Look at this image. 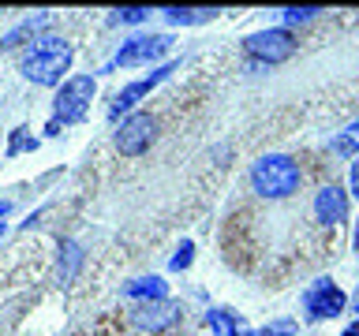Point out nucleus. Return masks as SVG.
Here are the masks:
<instances>
[{
    "label": "nucleus",
    "mask_w": 359,
    "mask_h": 336,
    "mask_svg": "<svg viewBox=\"0 0 359 336\" xmlns=\"http://www.w3.org/2000/svg\"><path fill=\"white\" fill-rule=\"evenodd\" d=\"M243 49L255 56V60H266V64H280L296 52V38L288 30H262V34H251L243 41Z\"/></svg>",
    "instance_id": "obj_4"
},
{
    "label": "nucleus",
    "mask_w": 359,
    "mask_h": 336,
    "mask_svg": "<svg viewBox=\"0 0 359 336\" xmlns=\"http://www.w3.org/2000/svg\"><path fill=\"white\" fill-rule=\"evenodd\" d=\"M146 15H150L146 8H120V11H116V19H120V22H142Z\"/></svg>",
    "instance_id": "obj_16"
},
{
    "label": "nucleus",
    "mask_w": 359,
    "mask_h": 336,
    "mask_svg": "<svg viewBox=\"0 0 359 336\" xmlns=\"http://www.w3.org/2000/svg\"><path fill=\"white\" fill-rule=\"evenodd\" d=\"M314 213H318L322 224H330V228H333V224H341L348 217V195L341 187H333V183L322 187L318 198H314Z\"/></svg>",
    "instance_id": "obj_10"
},
{
    "label": "nucleus",
    "mask_w": 359,
    "mask_h": 336,
    "mask_svg": "<svg viewBox=\"0 0 359 336\" xmlns=\"http://www.w3.org/2000/svg\"><path fill=\"white\" fill-rule=\"evenodd\" d=\"M348 139H352V142H359V123H352V127H348Z\"/></svg>",
    "instance_id": "obj_20"
},
{
    "label": "nucleus",
    "mask_w": 359,
    "mask_h": 336,
    "mask_svg": "<svg viewBox=\"0 0 359 336\" xmlns=\"http://www.w3.org/2000/svg\"><path fill=\"white\" fill-rule=\"evenodd\" d=\"M303 307H307V318L311 321H325V318H337V314L348 307V299H344V291L337 288L333 280H318L314 288H307Z\"/></svg>",
    "instance_id": "obj_6"
},
{
    "label": "nucleus",
    "mask_w": 359,
    "mask_h": 336,
    "mask_svg": "<svg viewBox=\"0 0 359 336\" xmlns=\"http://www.w3.org/2000/svg\"><path fill=\"white\" fill-rule=\"evenodd\" d=\"M180 321V307H172L168 299H157V302H142L139 310H135V325L139 329H168V325H176Z\"/></svg>",
    "instance_id": "obj_9"
},
{
    "label": "nucleus",
    "mask_w": 359,
    "mask_h": 336,
    "mask_svg": "<svg viewBox=\"0 0 359 336\" xmlns=\"http://www.w3.org/2000/svg\"><path fill=\"white\" fill-rule=\"evenodd\" d=\"M355 254H359V228H355Z\"/></svg>",
    "instance_id": "obj_23"
},
{
    "label": "nucleus",
    "mask_w": 359,
    "mask_h": 336,
    "mask_svg": "<svg viewBox=\"0 0 359 336\" xmlns=\"http://www.w3.org/2000/svg\"><path fill=\"white\" fill-rule=\"evenodd\" d=\"M355 314H359V291H355Z\"/></svg>",
    "instance_id": "obj_24"
},
{
    "label": "nucleus",
    "mask_w": 359,
    "mask_h": 336,
    "mask_svg": "<svg viewBox=\"0 0 359 336\" xmlns=\"http://www.w3.org/2000/svg\"><path fill=\"white\" fill-rule=\"evenodd\" d=\"M45 22H49V15H45V11H41L38 19H27V22H22V27H19V30H11L8 38H4V49H11V45H15L19 38H30V34H38V30L45 27Z\"/></svg>",
    "instance_id": "obj_14"
},
{
    "label": "nucleus",
    "mask_w": 359,
    "mask_h": 336,
    "mask_svg": "<svg viewBox=\"0 0 359 336\" xmlns=\"http://www.w3.org/2000/svg\"><path fill=\"white\" fill-rule=\"evenodd\" d=\"M168 45H172V38L168 34H146V38H131L123 49L116 52V67H131V64H150L157 60V56L168 52Z\"/></svg>",
    "instance_id": "obj_7"
},
{
    "label": "nucleus",
    "mask_w": 359,
    "mask_h": 336,
    "mask_svg": "<svg viewBox=\"0 0 359 336\" xmlns=\"http://www.w3.org/2000/svg\"><path fill=\"white\" fill-rule=\"evenodd\" d=\"M172 67L176 64H165V67H157V71H150L146 78H139V83H131V86H123L120 94H116V101H112V116H120V112H128L131 105H139V101L150 94V90L161 83L165 75H172Z\"/></svg>",
    "instance_id": "obj_8"
},
{
    "label": "nucleus",
    "mask_w": 359,
    "mask_h": 336,
    "mask_svg": "<svg viewBox=\"0 0 359 336\" xmlns=\"http://www.w3.org/2000/svg\"><path fill=\"white\" fill-rule=\"evenodd\" d=\"M217 15H221L217 8H168L165 22H168V27H198V22H210Z\"/></svg>",
    "instance_id": "obj_11"
},
{
    "label": "nucleus",
    "mask_w": 359,
    "mask_h": 336,
    "mask_svg": "<svg viewBox=\"0 0 359 336\" xmlns=\"http://www.w3.org/2000/svg\"><path fill=\"white\" fill-rule=\"evenodd\" d=\"M154 131H157L154 116L135 112V116H128V120L120 123V131H116V150L128 153V157L146 153V150H150V142H154Z\"/></svg>",
    "instance_id": "obj_5"
},
{
    "label": "nucleus",
    "mask_w": 359,
    "mask_h": 336,
    "mask_svg": "<svg viewBox=\"0 0 359 336\" xmlns=\"http://www.w3.org/2000/svg\"><path fill=\"white\" fill-rule=\"evenodd\" d=\"M11 206H8V202H0V220H4V213H8ZM0 232H4V224H0Z\"/></svg>",
    "instance_id": "obj_22"
},
{
    "label": "nucleus",
    "mask_w": 359,
    "mask_h": 336,
    "mask_svg": "<svg viewBox=\"0 0 359 336\" xmlns=\"http://www.w3.org/2000/svg\"><path fill=\"white\" fill-rule=\"evenodd\" d=\"M128 295H131V299H150V302H157V299H165V280H161V276L131 280V284H128Z\"/></svg>",
    "instance_id": "obj_12"
},
{
    "label": "nucleus",
    "mask_w": 359,
    "mask_h": 336,
    "mask_svg": "<svg viewBox=\"0 0 359 336\" xmlns=\"http://www.w3.org/2000/svg\"><path fill=\"white\" fill-rule=\"evenodd\" d=\"M206 325L213 329V336H240V325L229 310H210L206 314Z\"/></svg>",
    "instance_id": "obj_13"
},
{
    "label": "nucleus",
    "mask_w": 359,
    "mask_h": 336,
    "mask_svg": "<svg viewBox=\"0 0 359 336\" xmlns=\"http://www.w3.org/2000/svg\"><path fill=\"white\" fill-rule=\"evenodd\" d=\"M352 198L359 202V161L352 164Z\"/></svg>",
    "instance_id": "obj_19"
},
{
    "label": "nucleus",
    "mask_w": 359,
    "mask_h": 336,
    "mask_svg": "<svg viewBox=\"0 0 359 336\" xmlns=\"http://www.w3.org/2000/svg\"><path fill=\"white\" fill-rule=\"evenodd\" d=\"M341 336H359V321H355V325H348V329H344Z\"/></svg>",
    "instance_id": "obj_21"
},
{
    "label": "nucleus",
    "mask_w": 359,
    "mask_h": 336,
    "mask_svg": "<svg viewBox=\"0 0 359 336\" xmlns=\"http://www.w3.org/2000/svg\"><path fill=\"white\" fill-rule=\"evenodd\" d=\"M299 183H303L299 164L285 153L258 157L255 168H251V187H255V195H262V198H288L299 190Z\"/></svg>",
    "instance_id": "obj_1"
},
{
    "label": "nucleus",
    "mask_w": 359,
    "mask_h": 336,
    "mask_svg": "<svg viewBox=\"0 0 359 336\" xmlns=\"http://www.w3.org/2000/svg\"><path fill=\"white\" fill-rule=\"evenodd\" d=\"M72 67V49L60 38H41L34 41V49L22 56V75L38 86H53L60 83V75Z\"/></svg>",
    "instance_id": "obj_2"
},
{
    "label": "nucleus",
    "mask_w": 359,
    "mask_h": 336,
    "mask_svg": "<svg viewBox=\"0 0 359 336\" xmlns=\"http://www.w3.org/2000/svg\"><path fill=\"white\" fill-rule=\"evenodd\" d=\"M90 101H94V78L72 75L60 90H56V101H53L56 123H79L90 112Z\"/></svg>",
    "instance_id": "obj_3"
},
{
    "label": "nucleus",
    "mask_w": 359,
    "mask_h": 336,
    "mask_svg": "<svg viewBox=\"0 0 359 336\" xmlns=\"http://www.w3.org/2000/svg\"><path fill=\"white\" fill-rule=\"evenodd\" d=\"M191 251H195V246H191L187 239L180 243V251H176V258H172V269H187V265H191Z\"/></svg>",
    "instance_id": "obj_17"
},
{
    "label": "nucleus",
    "mask_w": 359,
    "mask_h": 336,
    "mask_svg": "<svg viewBox=\"0 0 359 336\" xmlns=\"http://www.w3.org/2000/svg\"><path fill=\"white\" fill-rule=\"evenodd\" d=\"M280 15H285V22H311L314 15H322V11L318 8H285Z\"/></svg>",
    "instance_id": "obj_15"
},
{
    "label": "nucleus",
    "mask_w": 359,
    "mask_h": 336,
    "mask_svg": "<svg viewBox=\"0 0 359 336\" xmlns=\"http://www.w3.org/2000/svg\"><path fill=\"white\" fill-rule=\"evenodd\" d=\"M34 139H27V131H15V139H11V153H22V150H34Z\"/></svg>",
    "instance_id": "obj_18"
}]
</instances>
